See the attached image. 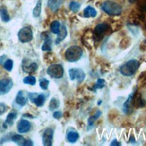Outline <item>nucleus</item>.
Listing matches in <instances>:
<instances>
[{
  "mask_svg": "<svg viewBox=\"0 0 146 146\" xmlns=\"http://www.w3.org/2000/svg\"><path fill=\"white\" fill-rule=\"evenodd\" d=\"M139 66H140V63L136 59H131L120 66L119 72L124 76H131L135 74V72L138 70Z\"/></svg>",
  "mask_w": 146,
  "mask_h": 146,
  "instance_id": "nucleus-1",
  "label": "nucleus"
},
{
  "mask_svg": "<svg viewBox=\"0 0 146 146\" xmlns=\"http://www.w3.org/2000/svg\"><path fill=\"white\" fill-rule=\"evenodd\" d=\"M101 9H102L106 14L109 15L116 16L119 15L122 13V8L118 4L113 1H105L101 5Z\"/></svg>",
  "mask_w": 146,
  "mask_h": 146,
  "instance_id": "nucleus-2",
  "label": "nucleus"
},
{
  "mask_svg": "<svg viewBox=\"0 0 146 146\" xmlns=\"http://www.w3.org/2000/svg\"><path fill=\"white\" fill-rule=\"evenodd\" d=\"M66 58L69 62L78 61L82 56V49L78 46H72L66 51Z\"/></svg>",
  "mask_w": 146,
  "mask_h": 146,
  "instance_id": "nucleus-3",
  "label": "nucleus"
},
{
  "mask_svg": "<svg viewBox=\"0 0 146 146\" xmlns=\"http://www.w3.org/2000/svg\"><path fill=\"white\" fill-rule=\"evenodd\" d=\"M33 38V31L30 27H23L18 33V39L23 43L30 42Z\"/></svg>",
  "mask_w": 146,
  "mask_h": 146,
  "instance_id": "nucleus-4",
  "label": "nucleus"
},
{
  "mask_svg": "<svg viewBox=\"0 0 146 146\" xmlns=\"http://www.w3.org/2000/svg\"><path fill=\"white\" fill-rule=\"evenodd\" d=\"M47 73L50 77L60 79L64 75V69H63V66L61 65H52L48 68Z\"/></svg>",
  "mask_w": 146,
  "mask_h": 146,
  "instance_id": "nucleus-5",
  "label": "nucleus"
},
{
  "mask_svg": "<svg viewBox=\"0 0 146 146\" xmlns=\"http://www.w3.org/2000/svg\"><path fill=\"white\" fill-rule=\"evenodd\" d=\"M69 74V77L72 81H78L79 82H82L85 78V74L84 72L81 70L79 68H71L70 70L68 71Z\"/></svg>",
  "mask_w": 146,
  "mask_h": 146,
  "instance_id": "nucleus-6",
  "label": "nucleus"
},
{
  "mask_svg": "<svg viewBox=\"0 0 146 146\" xmlns=\"http://www.w3.org/2000/svg\"><path fill=\"white\" fill-rule=\"evenodd\" d=\"M13 81L10 78H5L0 80V95H5L8 93L13 88Z\"/></svg>",
  "mask_w": 146,
  "mask_h": 146,
  "instance_id": "nucleus-7",
  "label": "nucleus"
},
{
  "mask_svg": "<svg viewBox=\"0 0 146 146\" xmlns=\"http://www.w3.org/2000/svg\"><path fill=\"white\" fill-rule=\"evenodd\" d=\"M29 99L33 103H34L37 107H41L45 103V96L43 94H38L34 92H31L28 94Z\"/></svg>",
  "mask_w": 146,
  "mask_h": 146,
  "instance_id": "nucleus-8",
  "label": "nucleus"
},
{
  "mask_svg": "<svg viewBox=\"0 0 146 146\" xmlns=\"http://www.w3.org/2000/svg\"><path fill=\"white\" fill-rule=\"evenodd\" d=\"M53 135L54 130L52 128H47L43 133L42 135V142L45 146H51L53 142Z\"/></svg>",
  "mask_w": 146,
  "mask_h": 146,
  "instance_id": "nucleus-9",
  "label": "nucleus"
},
{
  "mask_svg": "<svg viewBox=\"0 0 146 146\" xmlns=\"http://www.w3.org/2000/svg\"><path fill=\"white\" fill-rule=\"evenodd\" d=\"M23 69L24 72L33 73L38 69V65L35 62L31 61L30 59H23Z\"/></svg>",
  "mask_w": 146,
  "mask_h": 146,
  "instance_id": "nucleus-10",
  "label": "nucleus"
},
{
  "mask_svg": "<svg viewBox=\"0 0 146 146\" xmlns=\"http://www.w3.org/2000/svg\"><path fill=\"white\" fill-rule=\"evenodd\" d=\"M31 127V123L26 119H21L17 124V130L20 134H25V133L29 132Z\"/></svg>",
  "mask_w": 146,
  "mask_h": 146,
  "instance_id": "nucleus-11",
  "label": "nucleus"
},
{
  "mask_svg": "<svg viewBox=\"0 0 146 146\" xmlns=\"http://www.w3.org/2000/svg\"><path fill=\"white\" fill-rule=\"evenodd\" d=\"M133 98H134V93H132L129 95L128 99L126 100V101L123 105V111L125 114H129L133 111Z\"/></svg>",
  "mask_w": 146,
  "mask_h": 146,
  "instance_id": "nucleus-12",
  "label": "nucleus"
},
{
  "mask_svg": "<svg viewBox=\"0 0 146 146\" xmlns=\"http://www.w3.org/2000/svg\"><path fill=\"white\" fill-rule=\"evenodd\" d=\"M62 3L63 0H48V6L51 11L56 12L60 8Z\"/></svg>",
  "mask_w": 146,
  "mask_h": 146,
  "instance_id": "nucleus-13",
  "label": "nucleus"
},
{
  "mask_svg": "<svg viewBox=\"0 0 146 146\" xmlns=\"http://www.w3.org/2000/svg\"><path fill=\"white\" fill-rule=\"evenodd\" d=\"M66 139L69 143H74L76 141L79 139V134L76 131L70 129L67 131V135H66Z\"/></svg>",
  "mask_w": 146,
  "mask_h": 146,
  "instance_id": "nucleus-14",
  "label": "nucleus"
},
{
  "mask_svg": "<svg viewBox=\"0 0 146 146\" xmlns=\"http://www.w3.org/2000/svg\"><path fill=\"white\" fill-rule=\"evenodd\" d=\"M108 29H109V25H108L107 23H100V24H98L97 26L95 27V29H94L95 35L100 37Z\"/></svg>",
  "mask_w": 146,
  "mask_h": 146,
  "instance_id": "nucleus-15",
  "label": "nucleus"
},
{
  "mask_svg": "<svg viewBox=\"0 0 146 146\" xmlns=\"http://www.w3.org/2000/svg\"><path fill=\"white\" fill-rule=\"evenodd\" d=\"M15 102L20 105V106H24L27 103V97L24 95V92L23 91H20L17 93V96L15 98Z\"/></svg>",
  "mask_w": 146,
  "mask_h": 146,
  "instance_id": "nucleus-16",
  "label": "nucleus"
},
{
  "mask_svg": "<svg viewBox=\"0 0 146 146\" xmlns=\"http://www.w3.org/2000/svg\"><path fill=\"white\" fill-rule=\"evenodd\" d=\"M0 17H1L3 22H5V23L9 22L10 16L8 15V11L6 9L5 6H1V7H0Z\"/></svg>",
  "mask_w": 146,
  "mask_h": 146,
  "instance_id": "nucleus-17",
  "label": "nucleus"
},
{
  "mask_svg": "<svg viewBox=\"0 0 146 146\" xmlns=\"http://www.w3.org/2000/svg\"><path fill=\"white\" fill-rule=\"evenodd\" d=\"M84 17H87V18L95 17L97 15V11L95 10L92 6H87V7L84 9Z\"/></svg>",
  "mask_w": 146,
  "mask_h": 146,
  "instance_id": "nucleus-18",
  "label": "nucleus"
},
{
  "mask_svg": "<svg viewBox=\"0 0 146 146\" xmlns=\"http://www.w3.org/2000/svg\"><path fill=\"white\" fill-rule=\"evenodd\" d=\"M60 29H61V25H60V23L58 21L52 22L51 25H50V31H51L52 33L58 34V33L60 31Z\"/></svg>",
  "mask_w": 146,
  "mask_h": 146,
  "instance_id": "nucleus-19",
  "label": "nucleus"
},
{
  "mask_svg": "<svg viewBox=\"0 0 146 146\" xmlns=\"http://www.w3.org/2000/svg\"><path fill=\"white\" fill-rule=\"evenodd\" d=\"M16 117H17V113L16 112H11V113H9L7 117H6V120H5V124L6 125H12L13 124H14V121H15V119Z\"/></svg>",
  "mask_w": 146,
  "mask_h": 146,
  "instance_id": "nucleus-20",
  "label": "nucleus"
},
{
  "mask_svg": "<svg viewBox=\"0 0 146 146\" xmlns=\"http://www.w3.org/2000/svg\"><path fill=\"white\" fill-rule=\"evenodd\" d=\"M67 35V31H66V28L65 26H62V28L60 29V31L58 33V39H56V43H59L60 41H62L63 40H65V38L66 37Z\"/></svg>",
  "mask_w": 146,
  "mask_h": 146,
  "instance_id": "nucleus-21",
  "label": "nucleus"
},
{
  "mask_svg": "<svg viewBox=\"0 0 146 146\" xmlns=\"http://www.w3.org/2000/svg\"><path fill=\"white\" fill-rule=\"evenodd\" d=\"M40 13H41V1L40 0H39V1L37 2L35 7L33 11V15L34 17H39L40 15Z\"/></svg>",
  "mask_w": 146,
  "mask_h": 146,
  "instance_id": "nucleus-22",
  "label": "nucleus"
},
{
  "mask_svg": "<svg viewBox=\"0 0 146 146\" xmlns=\"http://www.w3.org/2000/svg\"><path fill=\"white\" fill-rule=\"evenodd\" d=\"M42 50L43 51H50L51 50V40L48 36H47L44 44L42 45Z\"/></svg>",
  "mask_w": 146,
  "mask_h": 146,
  "instance_id": "nucleus-23",
  "label": "nucleus"
},
{
  "mask_svg": "<svg viewBox=\"0 0 146 146\" xmlns=\"http://www.w3.org/2000/svg\"><path fill=\"white\" fill-rule=\"evenodd\" d=\"M11 140L13 142H15V143L19 144V145H23V143H24V138L20 135H14L12 137H11Z\"/></svg>",
  "mask_w": 146,
  "mask_h": 146,
  "instance_id": "nucleus-24",
  "label": "nucleus"
},
{
  "mask_svg": "<svg viewBox=\"0 0 146 146\" xmlns=\"http://www.w3.org/2000/svg\"><path fill=\"white\" fill-rule=\"evenodd\" d=\"M59 104L60 103H59L58 99L52 98L51 100H50V103H49V110H56L59 107Z\"/></svg>",
  "mask_w": 146,
  "mask_h": 146,
  "instance_id": "nucleus-25",
  "label": "nucleus"
},
{
  "mask_svg": "<svg viewBox=\"0 0 146 146\" xmlns=\"http://www.w3.org/2000/svg\"><path fill=\"white\" fill-rule=\"evenodd\" d=\"M23 84H29V85H35L36 84V78L34 76H27V77H25L23 79Z\"/></svg>",
  "mask_w": 146,
  "mask_h": 146,
  "instance_id": "nucleus-26",
  "label": "nucleus"
},
{
  "mask_svg": "<svg viewBox=\"0 0 146 146\" xmlns=\"http://www.w3.org/2000/svg\"><path fill=\"white\" fill-rule=\"evenodd\" d=\"M3 66H4L5 70L10 72V71H12L13 67H14V62H13V60H11V59H6Z\"/></svg>",
  "mask_w": 146,
  "mask_h": 146,
  "instance_id": "nucleus-27",
  "label": "nucleus"
},
{
  "mask_svg": "<svg viewBox=\"0 0 146 146\" xmlns=\"http://www.w3.org/2000/svg\"><path fill=\"white\" fill-rule=\"evenodd\" d=\"M80 7H81V5L78 2H75V1L71 2L70 5H69V8H70L74 13L78 12L79 9H80Z\"/></svg>",
  "mask_w": 146,
  "mask_h": 146,
  "instance_id": "nucleus-28",
  "label": "nucleus"
},
{
  "mask_svg": "<svg viewBox=\"0 0 146 146\" xmlns=\"http://www.w3.org/2000/svg\"><path fill=\"white\" fill-rule=\"evenodd\" d=\"M48 84H49V81L45 79V78H42L40 80V86L42 90H47L48 88Z\"/></svg>",
  "mask_w": 146,
  "mask_h": 146,
  "instance_id": "nucleus-29",
  "label": "nucleus"
},
{
  "mask_svg": "<svg viewBox=\"0 0 146 146\" xmlns=\"http://www.w3.org/2000/svg\"><path fill=\"white\" fill-rule=\"evenodd\" d=\"M105 86V81L103 79H98L96 84L94 86V89H102Z\"/></svg>",
  "mask_w": 146,
  "mask_h": 146,
  "instance_id": "nucleus-30",
  "label": "nucleus"
},
{
  "mask_svg": "<svg viewBox=\"0 0 146 146\" xmlns=\"http://www.w3.org/2000/svg\"><path fill=\"white\" fill-rule=\"evenodd\" d=\"M6 111V106L4 103L0 102V115H2Z\"/></svg>",
  "mask_w": 146,
  "mask_h": 146,
  "instance_id": "nucleus-31",
  "label": "nucleus"
},
{
  "mask_svg": "<svg viewBox=\"0 0 146 146\" xmlns=\"http://www.w3.org/2000/svg\"><path fill=\"white\" fill-rule=\"evenodd\" d=\"M61 117H62V112H60V111H56L53 114V117L56 119H59V118H61Z\"/></svg>",
  "mask_w": 146,
  "mask_h": 146,
  "instance_id": "nucleus-32",
  "label": "nucleus"
},
{
  "mask_svg": "<svg viewBox=\"0 0 146 146\" xmlns=\"http://www.w3.org/2000/svg\"><path fill=\"white\" fill-rule=\"evenodd\" d=\"M6 60V56H0V65H4V63Z\"/></svg>",
  "mask_w": 146,
  "mask_h": 146,
  "instance_id": "nucleus-33",
  "label": "nucleus"
},
{
  "mask_svg": "<svg viewBox=\"0 0 146 146\" xmlns=\"http://www.w3.org/2000/svg\"><path fill=\"white\" fill-rule=\"evenodd\" d=\"M27 145H33V143L31 140H25L23 143V146H27Z\"/></svg>",
  "mask_w": 146,
  "mask_h": 146,
  "instance_id": "nucleus-34",
  "label": "nucleus"
},
{
  "mask_svg": "<svg viewBox=\"0 0 146 146\" xmlns=\"http://www.w3.org/2000/svg\"><path fill=\"white\" fill-rule=\"evenodd\" d=\"M110 145H111V146H114V145H116V146H120V145H121V143H118L117 140H113V141L111 142Z\"/></svg>",
  "mask_w": 146,
  "mask_h": 146,
  "instance_id": "nucleus-35",
  "label": "nucleus"
},
{
  "mask_svg": "<svg viewBox=\"0 0 146 146\" xmlns=\"http://www.w3.org/2000/svg\"><path fill=\"white\" fill-rule=\"evenodd\" d=\"M135 140L134 136H131L130 140H129V143H135Z\"/></svg>",
  "mask_w": 146,
  "mask_h": 146,
  "instance_id": "nucleus-36",
  "label": "nucleus"
},
{
  "mask_svg": "<svg viewBox=\"0 0 146 146\" xmlns=\"http://www.w3.org/2000/svg\"><path fill=\"white\" fill-rule=\"evenodd\" d=\"M128 1H129V3H131V4H135V3H136L137 0H128Z\"/></svg>",
  "mask_w": 146,
  "mask_h": 146,
  "instance_id": "nucleus-37",
  "label": "nucleus"
}]
</instances>
